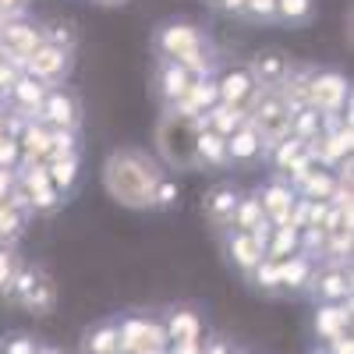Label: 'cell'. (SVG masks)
Listing matches in <instances>:
<instances>
[{
	"label": "cell",
	"mask_w": 354,
	"mask_h": 354,
	"mask_svg": "<svg viewBox=\"0 0 354 354\" xmlns=\"http://www.w3.org/2000/svg\"><path fill=\"white\" fill-rule=\"evenodd\" d=\"M174 198H177V181L163 174L156 181V192H153V205H174Z\"/></svg>",
	"instance_id": "cell-23"
},
{
	"label": "cell",
	"mask_w": 354,
	"mask_h": 354,
	"mask_svg": "<svg viewBox=\"0 0 354 354\" xmlns=\"http://www.w3.org/2000/svg\"><path fill=\"white\" fill-rule=\"evenodd\" d=\"M337 185H340V181H337L330 170H319V167H315L305 181H301V192H305L308 198H333Z\"/></svg>",
	"instance_id": "cell-16"
},
{
	"label": "cell",
	"mask_w": 354,
	"mask_h": 354,
	"mask_svg": "<svg viewBox=\"0 0 354 354\" xmlns=\"http://www.w3.org/2000/svg\"><path fill=\"white\" fill-rule=\"evenodd\" d=\"M245 15L252 21H277V0H245Z\"/></svg>",
	"instance_id": "cell-22"
},
{
	"label": "cell",
	"mask_w": 354,
	"mask_h": 354,
	"mask_svg": "<svg viewBox=\"0 0 354 354\" xmlns=\"http://www.w3.org/2000/svg\"><path fill=\"white\" fill-rule=\"evenodd\" d=\"M43 36V43H50V46H57V50H75V43H78V28L71 25V21H53L50 25V32H39Z\"/></svg>",
	"instance_id": "cell-20"
},
{
	"label": "cell",
	"mask_w": 354,
	"mask_h": 354,
	"mask_svg": "<svg viewBox=\"0 0 354 354\" xmlns=\"http://www.w3.org/2000/svg\"><path fill=\"white\" fill-rule=\"evenodd\" d=\"M21 234V216L15 202H0V238H18Z\"/></svg>",
	"instance_id": "cell-21"
},
{
	"label": "cell",
	"mask_w": 354,
	"mask_h": 354,
	"mask_svg": "<svg viewBox=\"0 0 354 354\" xmlns=\"http://www.w3.org/2000/svg\"><path fill=\"white\" fill-rule=\"evenodd\" d=\"M39 110H43V117H46L53 128H64V131H75L78 121H82V103H78V96L71 93L68 85L46 88Z\"/></svg>",
	"instance_id": "cell-5"
},
{
	"label": "cell",
	"mask_w": 354,
	"mask_h": 354,
	"mask_svg": "<svg viewBox=\"0 0 354 354\" xmlns=\"http://www.w3.org/2000/svg\"><path fill=\"white\" fill-rule=\"evenodd\" d=\"M347 100H351V85H347L344 75H337V71H312V78H308V106L315 113H322V117L326 113H344Z\"/></svg>",
	"instance_id": "cell-4"
},
{
	"label": "cell",
	"mask_w": 354,
	"mask_h": 354,
	"mask_svg": "<svg viewBox=\"0 0 354 354\" xmlns=\"http://www.w3.org/2000/svg\"><path fill=\"white\" fill-rule=\"evenodd\" d=\"M216 93H220V103L223 106H238V110L248 113V106H252V100L259 93V85H255V78H252L248 68H230L216 82Z\"/></svg>",
	"instance_id": "cell-7"
},
{
	"label": "cell",
	"mask_w": 354,
	"mask_h": 354,
	"mask_svg": "<svg viewBox=\"0 0 354 354\" xmlns=\"http://www.w3.org/2000/svg\"><path fill=\"white\" fill-rule=\"evenodd\" d=\"M205 128V113L188 117L181 110L167 106L163 121L156 128V142H160V153L170 167L177 170H195V135Z\"/></svg>",
	"instance_id": "cell-3"
},
{
	"label": "cell",
	"mask_w": 354,
	"mask_h": 354,
	"mask_svg": "<svg viewBox=\"0 0 354 354\" xmlns=\"http://www.w3.org/2000/svg\"><path fill=\"white\" fill-rule=\"evenodd\" d=\"M25 68H28V75H32V78L57 85V82H64V75L71 71V53L68 50H57L50 43H39L32 53L25 57Z\"/></svg>",
	"instance_id": "cell-6"
},
{
	"label": "cell",
	"mask_w": 354,
	"mask_h": 354,
	"mask_svg": "<svg viewBox=\"0 0 354 354\" xmlns=\"http://www.w3.org/2000/svg\"><path fill=\"white\" fill-rule=\"evenodd\" d=\"M100 4H128V0H100Z\"/></svg>",
	"instance_id": "cell-27"
},
{
	"label": "cell",
	"mask_w": 354,
	"mask_h": 354,
	"mask_svg": "<svg viewBox=\"0 0 354 354\" xmlns=\"http://www.w3.org/2000/svg\"><path fill=\"white\" fill-rule=\"evenodd\" d=\"M315 15V0H277V21L305 25Z\"/></svg>",
	"instance_id": "cell-15"
},
{
	"label": "cell",
	"mask_w": 354,
	"mask_h": 354,
	"mask_svg": "<svg viewBox=\"0 0 354 354\" xmlns=\"http://www.w3.org/2000/svg\"><path fill=\"white\" fill-rule=\"evenodd\" d=\"M259 202H262V216H270V223L283 227V223H290V209H294V202H298V192L283 181H273L259 195Z\"/></svg>",
	"instance_id": "cell-12"
},
{
	"label": "cell",
	"mask_w": 354,
	"mask_h": 354,
	"mask_svg": "<svg viewBox=\"0 0 354 354\" xmlns=\"http://www.w3.org/2000/svg\"><path fill=\"white\" fill-rule=\"evenodd\" d=\"M198 167H227V138L213 128H202L195 135V170Z\"/></svg>",
	"instance_id": "cell-13"
},
{
	"label": "cell",
	"mask_w": 354,
	"mask_h": 354,
	"mask_svg": "<svg viewBox=\"0 0 354 354\" xmlns=\"http://www.w3.org/2000/svg\"><path fill=\"white\" fill-rule=\"evenodd\" d=\"M216 8L227 15H245V0H216Z\"/></svg>",
	"instance_id": "cell-26"
},
{
	"label": "cell",
	"mask_w": 354,
	"mask_h": 354,
	"mask_svg": "<svg viewBox=\"0 0 354 354\" xmlns=\"http://www.w3.org/2000/svg\"><path fill=\"white\" fill-rule=\"evenodd\" d=\"M28 0H0V18H11V15H21Z\"/></svg>",
	"instance_id": "cell-25"
},
{
	"label": "cell",
	"mask_w": 354,
	"mask_h": 354,
	"mask_svg": "<svg viewBox=\"0 0 354 354\" xmlns=\"http://www.w3.org/2000/svg\"><path fill=\"white\" fill-rule=\"evenodd\" d=\"M195 75L185 68V64H177V61H160L156 64V96L167 103V106H177L185 100V93L192 88Z\"/></svg>",
	"instance_id": "cell-9"
},
{
	"label": "cell",
	"mask_w": 354,
	"mask_h": 354,
	"mask_svg": "<svg viewBox=\"0 0 354 354\" xmlns=\"http://www.w3.org/2000/svg\"><path fill=\"white\" fill-rule=\"evenodd\" d=\"M46 177H50V185H53L57 192L71 188L75 177H78V160H75V156H57V160H53V170H46Z\"/></svg>",
	"instance_id": "cell-18"
},
{
	"label": "cell",
	"mask_w": 354,
	"mask_h": 354,
	"mask_svg": "<svg viewBox=\"0 0 354 354\" xmlns=\"http://www.w3.org/2000/svg\"><path fill=\"white\" fill-rule=\"evenodd\" d=\"M238 202H241V188L230 185V181H220V185H213L209 192H205L202 213H205V220H209L213 227H227V223L234 220Z\"/></svg>",
	"instance_id": "cell-8"
},
{
	"label": "cell",
	"mask_w": 354,
	"mask_h": 354,
	"mask_svg": "<svg viewBox=\"0 0 354 354\" xmlns=\"http://www.w3.org/2000/svg\"><path fill=\"white\" fill-rule=\"evenodd\" d=\"M248 71H252L259 88H273L277 93V88L287 82V75H290V61L283 53H277V50H266V53H255V61L248 64Z\"/></svg>",
	"instance_id": "cell-10"
},
{
	"label": "cell",
	"mask_w": 354,
	"mask_h": 354,
	"mask_svg": "<svg viewBox=\"0 0 354 354\" xmlns=\"http://www.w3.org/2000/svg\"><path fill=\"white\" fill-rule=\"evenodd\" d=\"M11 277H15V255H11V248L0 245V287L11 283Z\"/></svg>",
	"instance_id": "cell-24"
},
{
	"label": "cell",
	"mask_w": 354,
	"mask_h": 354,
	"mask_svg": "<svg viewBox=\"0 0 354 354\" xmlns=\"http://www.w3.org/2000/svg\"><path fill=\"white\" fill-rule=\"evenodd\" d=\"M11 93H15V100H18L21 110H39V103H43V96H46V82L25 75V78L11 82Z\"/></svg>",
	"instance_id": "cell-14"
},
{
	"label": "cell",
	"mask_w": 354,
	"mask_h": 354,
	"mask_svg": "<svg viewBox=\"0 0 354 354\" xmlns=\"http://www.w3.org/2000/svg\"><path fill=\"white\" fill-rule=\"evenodd\" d=\"M160 177H163L160 163L153 156H145L142 149H117V153H110V160L103 167L106 192L121 205H131V209L153 205V192H156Z\"/></svg>",
	"instance_id": "cell-1"
},
{
	"label": "cell",
	"mask_w": 354,
	"mask_h": 354,
	"mask_svg": "<svg viewBox=\"0 0 354 354\" xmlns=\"http://www.w3.org/2000/svg\"><path fill=\"white\" fill-rule=\"evenodd\" d=\"M266 216H262V202H259V195H241V202H238V209H234V227H241V230H255L259 223H262Z\"/></svg>",
	"instance_id": "cell-17"
},
{
	"label": "cell",
	"mask_w": 354,
	"mask_h": 354,
	"mask_svg": "<svg viewBox=\"0 0 354 354\" xmlns=\"http://www.w3.org/2000/svg\"><path fill=\"white\" fill-rule=\"evenodd\" d=\"M153 50H156L160 61L185 64L195 78H205L216 64L209 32L198 28L195 21H163L153 36Z\"/></svg>",
	"instance_id": "cell-2"
},
{
	"label": "cell",
	"mask_w": 354,
	"mask_h": 354,
	"mask_svg": "<svg viewBox=\"0 0 354 354\" xmlns=\"http://www.w3.org/2000/svg\"><path fill=\"white\" fill-rule=\"evenodd\" d=\"M230 252H238L234 259H238L241 266H255L262 259V245L252 238V230H238L234 234V241H230Z\"/></svg>",
	"instance_id": "cell-19"
},
{
	"label": "cell",
	"mask_w": 354,
	"mask_h": 354,
	"mask_svg": "<svg viewBox=\"0 0 354 354\" xmlns=\"http://www.w3.org/2000/svg\"><path fill=\"white\" fill-rule=\"evenodd\" d=\"M266 156V145L259 138V131L245 121L234 135H227V163H241V167H252Z\"/></svg>",
	"instance_id": "cell-11"
}]
</instances>
